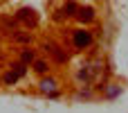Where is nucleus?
Wrapping results in <instances>:
<instances>
[{"label":"nucleus","instance_id":"nucleus-3","mask_svg":"<svg viewBox=\"0 0 128 113\" xmlns=\"http://www.w3.org/2000/svg\"><path fill=\"white\" fill-rule=\"evenodd\" d=\"M43 91H54V82H43Z\"/></svg>","mask_w":128,"mask_h":113},{"label":"nucleus","instance_id":"nucleus-1","mask_svg":"<svg viewBox=\"0 0 128 113\" xmlns=\"http://www.w3.org/2000/svg\"><path fill=\"white\" fill-rule=\"evenodd\" d=\"M90 43H92L90 32H76V34H74V45H76V48H86V45H90Z\"/></svg>","mask_w":128,"mask_h":113},{"label":"nucleus","instance_id":"nucleus-2","mask_svg":"<svg viewBox=\"0 0 128 113\" xmlns=\"http://www.w3.org/2000/svg\"><path fill=\"white\" fill-rule=\"evenodd\" d=\"M81 18H86V20H92V9H83V11H81Z\"/></svg>","mask_w":128,"mask_h":113}]
</instances>
